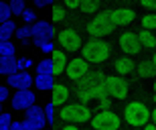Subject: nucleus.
I'll list each match as a JSON object with an SVG mask.
<instances>
[{
  "label": "nucleus",
  "mask_w": 156,
  "mask_h": 130,
  "mask_svg": "<svg viewBox=\"0 0 156 130\" xmlns=\"http://www.w3.org/2000/svg\"><path fill=\"white\" fill-rule=\"evenodd\" d=\"M37 75H53V61L51 59H43L37 65Z\"/></svg>",
  "instance_id": "obj_25"
},
{
  "label": "nucleus",
  "mask_w": 156,
  "mask_h": 130,
  "mask_svg": "<svg viewBox=\"0 0 156 130\" xmlns=\"http://www.w3.org/2000/svg\"><path fill=\"white\" fill-rule=\"evenodd\" d=\"M67 100H69V88L63 85V83H57V85L53 88L51 104L53 106H67Z\"/></svg>",
  "instance_id": "obj_16"
},
{
  "label": "nucleus",
  "mask_w": 156,
  "mask_h": 130,
  "mask_svg": "<svg viewBox=\"0 0 156 130\" xmlns=\"http://www.w3.org/2000/svg\"><path fill=\"white\" fill-rule=\"evenodd\" d=\"M67 77H69L71 81H81V79H85L87 73H89V65L83 57H75V59H71L67 63V69H65Z\"/></svg>",
  "instance_id": "obj_8"
},
{
  "label": "nucleus",
  "mask_w": 156,
  "mask_h": 130,
  "mask_svg": "<svg viewBox=\"0 0 156 130\" xmlns=\"http://www.w3.org/2000/svg\"><path fill=\"white\" fill-rule=\"evenodd\" d=\"M59 116L69 122V124H79V122H87L91 120V110L85 106V104H67V106L61 108Z\"/></svg>",
  "instance_id": "obj_5"
},
{
  "label": "nucleus",
  "mask_w": 156,
  "mask_h": 130,
  "mask_svg": "<svg viewBox=\"0 0 156 130\" xmlns=\"http://www.w3.org/2000/svg\"><path fill=\"white\" fill-rule=\"evenodd\" d=\"M120 116L112 110H99V114L91 118L93 130H120Z\"/></svg>",
  "instance_id": "obj_6"
},
{
  "label": "nucleus",
  "mask_w": 156,
  "mask_h": 130,
  "mask_svg": "<svg viewBox=\"0 0 156 130\" xmlns=\"http://www.w3.org/2000/svg\"><path fill=\"white\" fill-rule=\"evenodd\" d=\"M30 37H33V27H20V29H16L18 41H29Z\"/></svg>",
  "instance_id": "obj_32"
},
{
  "label": "nucleus",
  "mask_w": 156,
  "mask_h": 130,
  "mask_svg": "<svg viewBox=\"0 0 156 130\" xmlns=\"http://www.w3.org/2000/svg\"><path fill=\"white\" fill-rule=\"evenodd\" d=\"M61 130H79V128H77L75 124H67V126H63Z\"/></svg>",
  "instance_id": "obj_43"
},
{
  "label": "nucleus",
  "mask_w": 156,
  "mask_h": 130,
  "mask_svg": "<svg viewBox=\"0 0 156 130\" xmlns=\"http://www.w3.org/2000/svg\"><path fill=\"white\" fill-rule=\"evenodd\" d=\"M12 124H14V122H12V116L10 114H0V130H10L12 128Z\"/></svg>",
  "instance_id": "obj_34"
},
{
  "label": "nucleus",
  "mask_w": 156,
  "mask_h": 130,
  "mask_svg": "<svg viewBox=\"0 0 156 130\" xmlns=\"http://www.w3.org/2000/svg\"><path fill=\"white\" fill-rule=\"evenodd\" d=\"M105 75L104 71H89L85 79L75 83V94L81 100V104H87L91 100H105L108 98V88H105Z\"/></svg>",
  "instance_id": "obj_1"
},
{
  "label": "nucleus",
  "mask_w": 156,
  "mask_h": 130,
  "mask_svg": "<svg viewBox=\"0 0 156 130\" xmlns=\"http://www.w3.org/2000/svg\"><path fill=\"white\" fill-rule=\"evenodd\" d=\"M144 130H156V126H154V124H146Z\"/></svg>",
  "instance_id": "obj_45"
},
{
  "label": "nucleus",
  "mask_w": 156,
  "mask_h": 130,
  "mask_svg": "<svg viewBox=\"0 0 156 130\" xmlns=\"http://www.w3.org/2000/svg\"><path fill=\"white\" fill-rule=\"evenodd\" d=\"M152 65H154V67H156V53L152 55Z\"/></svg>",
  "instance_id": "obj_47"
},
{
  "label": "nucleus",
  "mask_w": 156,
  "mask_h": 130,
  "mask_svg": "<svg viewBox=\"0 0 156 130\" xmlns=\"http://www.w3.org/2000/svg\"><path fill=\"white\" fill-rule=\"evenodd\" d=\"M51 16H53V20H55V23H61V20L65 18V8H63V6L53 4L51 6Z\"/></svg>",
  "instance_id": "obj_31"
},
{
  "label": "nucleus",
  "mask_w": 156,
  "mask_h": 130,
  "mask_svg": "<svg viewBox=\"0 0 156 130\" xmlns=\"http://www.w3.org/2000/svg\"><path fill=\"white\" fill-rule=\"evenodd\" d=\"M45 116H47V122H53L55 120V106H53L51 102L45 106Z\"/></svg>",
  "instance_id": "obj_35"
},
{
  "label": "nucleus",
  "mask_w": 156,
  "mask_h": 130,
  "mask_svg": "<svg viewBox=\"0 0 156 130\" xmlns=\"http://www.w3.org/2000/svg\"><path fill=\"white\" fill-rule=\"evenodd\" d=\"M35 47L41 49L43 53H51L53 55V41H47V39H35Z\"/></svg>",
  "instance_id": "obj_29"
},
{
  "label": "nucleus",
  "mask_w": 156,
  "mask_h": 130,
  "mask_svg": "<svg viewBox=\"0 0 156 130\" xmlns=\"http://www.w3.org/2000/svg\"><path fill=\"white\" fill-rule=\"evenodd\" d=\"M16 35V27H14V23L12 20H8V23L0 24V41H10V37Z\"/></svg>",
  "instance_id": "obj_23"
},
{
  "label": "nucleus",
  "mask_w": 156,
  "mask_h": 130,
  "mask_svg": "<svg viewBox=\"0 0 156 130\" xmlns=\"http://www.w3.org/2000/svg\"><path fill=\"white\" fill-rule=\"evenodd\" d=\"M27 120L30 124H35L37 130H43L47 124V116H45V108H39V106H33L27 110Z\"/></svg>",
  "instance_id": "obj_15"
},
{
  "label": "nucleus",
  "mask_w": 156,
  "mask_h": 130,
  "mask_svg": "<svg viewBox=\"0 0 156 130\" xmlns=\"http://www.w3.org/2000/svg\"><path fill=\"white\" fill-rule=\"evenodd\" d=\"M134 10L132 8H126V6H122V8H114L110 10V18L112 23L116 24V27H124V24H130L134 20Z\"/></svg>",
  "instance_id": "obj_13"
},
{
  "label": "nucleus",
  "mask_w": 156,
  "mask_h": 130,
  "mask_svg": "<svg viewBox=\"0 0 156 130\" xmlns=\"http://www.w3.org/2000/svg\"><path fill=\"white\" fill-rule=\"evenodd\" d=\"M20 130H37V126L30 124L29 120H24V122H20Z\"/></svg>",
  "instance_id": "obj_39"
},
{
  "label": "nucleus",
  "mask_w": 156,
  "mask_h": 130,
  "mask_svg": "<svg viewBox=\"0 0 156 130\" xmlns=\"http://www.w3.org/2000/svg\"><path fill=\"white\" fill-rule=\"evenodd\" d=\"M114 29H116V24L112 23L110 18V12H99V14H95V16L87 23V33L91 37H108L114 33Z\"/></svg>",
  "instance_id": "obj_4"
},
{
  "label": "nucleus",
  "mask_w": 156,
  "mask_h": 130,
  "mask_svg": "<svg viewBox=\"0 0 156 130\" xmlns=\"http://www.w3.org/2000/svg\"><path fill=\"white\" fill-rule=\"evenodd\" d=\"M110 43L101 41V39H91L89 43H85V47H81V55L87 63H104L110 57Z\"/></svg>",
  "instance_id": "obj_2"
},
{
  "label": "nucleus",
  "mask_w": 156,
  "mask_h": 130,
  "mask_svg": "<svg viewBox=\"0 0 156 130\" xmlns=\"http://www.w3.org/2000/svg\"><path fill=\"white\" fill-rule=\"evenodd\" d=\"M53 75H61V73H65V69H67V57H65V53L61 51V49H55L53 51Z\"/></svg>",
  "instance_id": "obj_17"
},
{
  "label": "nucleus",
  "mask_w": 156,
  "mask_h": 130,
  "mask_svg": "<svg viewBox=\"0 0 156 130\" xmlns=\"http://www.w3.org/2000/svg\"><path fill=\"white\" fill-rule=\"evenodd\" d=\"M51 130H55V128H51Z\"/></svg>",
  "instance_id": "obj_51"
},
{
  "label": "nucleus",
  "mask_w": 156,
  "mask_h": 130,
  "mask_svg": "<svg viewBox=\"0 0 156 130\" xmlns=\"http://www.w3.org/2000/svg\"><path fill=\"white\" fill-rule=\"evenodd\" d=\"M8 83L16 92H23V89H30V85L35 83V79H33V75H30L29 71H16L14 75L8 77Z\"/></svg>",
  "instance_id": "obj_11"
},
{
  "label": "nucleus",
  "mask_w": 156,
  "mask_h": 130,
  "mask_svg": "<svg viewBox=\"0 0 156 130\" xmlns=\"http://www.w3.org/2000/svg\"><path fill=\"white\" fill-rule=\"evenodd\" d=\"M150 110L146 108V104L142 102H130L124 108V118L130 126H146L150 120Z\"/></svg>",
  "instance_id": "obj_3"
},
{
  "label": "nucleus",
  "mask_w": 156,
  "mask_h": 130,
  "mask_svg": "<svg viewBox=\"0 0 156 130\" xmlns=\"http://www.w3.org/2000/svg\"><path fill=\"white\" fill-rule=\"evenodd\" d=\"M14 45L10 41H0V57H14Z\"/></svg>",
  "instance_id": "obj_27"
},
{
  "label": "nucleus",
  "mask_w": 156,
  "mask_h": 130,
  "mask_svg": "<svg viewBox=\"0 0 156 130\" xmlns=\"http://www.w3.org/2000/svg\"><path fill=\"white\" fill-rule=\"evenodd\" d=\"M120 49L126 55H138L140 51H142L140 41H138V35H136V33H132V31L122 33V35H120Z\"/></svg>",
  "instance_id": "obj_10"
},
{
  "label": "nucleus",
  "mask_w": 156,
  "mask_h": 130,
  "mask_svg": "<svg viewBox=\"0 0 156 130\" xmlns=\"http://www.w3.org/2000/svg\"><path fill=\"white\" fill-rule=\"evenodd\" d=\"M6 98H8V89H6L4 85H0V104H2Z\"/></svg>",
  "instance_id": "obj_40"
},
{
  "label": "nucleus",
  "mask_w": 156,
  "mask_h": 130,
  "mask_svg": "<svg viewBox=\"0 0 156 130\" xmlns=\"http://www.w3.org/2000/svg\"><path fill=\"white\" fill-rule=\"evenodd\" d=\"M35 83H37V89H41V92H53V88L57 85L53 81V75H37Z\"/></svg>",
  "instance_id": "obj_21"
},
{
  "label": "nucleus",
  "mask_w": 156,
  "mask_h": 130,
  "mask_svg": "<svg viewBox=\"0 0 156 130\" xmlns=\"http://www.w3.org/2000/svg\"><path fill=\"white\" fill-rule=\"evenodd\" d=\"M53 35H55V29H53L51 23L47 20H37L33 24V39H47V41H53Z\"/></svg>",
  "instance_id": "obj_14"
},
{
  "label": "nucleus",
  "mask_w": 156,
  "mask_h": 130,
  "mask_svg": "<svg viewBox=\"0 0 156 130\" xmlns=\"http://www.w3.org/2000/svg\"><path fill=\"white\" fill-rule=\"evenodd\" d=\"M142 29L150 31V33L156 29V12H148V14L142 16Z\"/></svg>",
  "instance_id": "obj_26"
},
{
  "label": "nucleus",
  "mask_w": 156,
  "mask_h": 130,
  "mask_svg": "<svg viewBox=\"0 0 156 130\" xmlns=\"http://www.w3.org/2000/svg\"><path fill=\"white\" fill-rule=\"evenodd\" d=\"M0 114H2V110H0Z\"/></svg>",
  "instance_id": "obj_50"
},
{
  "label": "nucleus",
  "mask_w": 156,
  "mask_h": 130,
  "mask_svg": "<svg viewBox=\"0 0 156 130\" xmlns=\"http://www.w3.org/2000/svg\"><path fill=\"white\" fill-rule=\"evenodd\" d=\"M99 2L98 0H85V2H81V8L79 10H83L85 14H99Z\"/></svg>",
  "instance_id": "obj_24"
},
{
  "label": "nucleus",
  "mask_w": 156,
  "mask_h": 130,
  "mask_svg": "<svg viewBox=\"0 0 156 130\" xmlns=\"http://www.w3.org/2000/svg\"><path fill=\"white\" fill-rule=\"evenodd\" d=\"M23 18L27 20V23H37V14H35V10H30V8H27V10H24Z\"/></svg>",
  "instance_id": "obj_37"
},
{
  "label": "nucleus",
  "mask_w": 156,
  "mask_h": 130,
  "mask_svg": "<svg viewBox=\"0 0 156 130\" xmlns=\"http://www.w3.org/2000/svg\"><path fill=\"white\" fill-rule=\"evenodd\" d=\"M63 8L65 10H75V8H81V2L79 0H65Z\"/></svg>",
  "instance_id": "obj_36"
},
{
  "label": "nucleus",
  "mask_w": 156,
  "mask_h": 130,
  "mask_svg": "<svg viewBox=\"0 0 156 130\" xmlns=\"http://www.w3.org/2000/svg\"><path fill=\"white\" fill-rule=\"evenodd\" d=\"M59 45L67 51H81V37L75 29H63L59 31Z\"/></svg>",
  "instance_id": "obj_9"
},
{
  "label": "nucleus",
  "mask_w": 156,
  "mask_h": 130,
  "mask_svg": "<svg viewBox=\"0 0 156 130\" xmlns=\"http://www.w3.org/2000/svg\"><path fill=\"white\" fill-rule=\"evenodd\" d=\"M99 110H110V100H108V98L99 102Z\"/></svg>",
  "instance_id": "obj_42"
},
{
  "label": "nucleus",
  "mask_w": 156,
  "mask_h": 130,
  "mask_svg": "<svg viewBox=\"0 0 156 130\" xmlns=\"http://www.w3.org/2000/svg\"><path fill=\"white\" fill-rule=\"evenodd\" d=\"M140 6H144L146 10H154L156 12V0H142Z\"/></svg>",
  "instance_id": "obj_38"
},
{
  "label": "nucleus",
  "mask_w": 156,
  "mask_h": 130,
  "mask_svg": "<svg viewBox=\"0 0 156 130\" xmlns=\"http://www.w3.org/2000/svg\"><path fill=\"white\" fill-rule=\"evenodd\" d=\"M35 6L37 8H47V6H53L51 2H45V0H35Z\"/></svg>",
  "instance_id": "obj_41"
},
{
  "label": "nucleus",
  "mask_w": 156,
  "mask_h": 130,
  "mask_svg": "<svg viewBox=\"0 0 156 130\" xmlns=\"http://www.w3.org/2000/svg\"><path fill=\"white\" fill-rule=\"evenodd\" d=\"M136 71H138L140 77H154L156 67L152 65V61H140V63L136 65Z\"/></svg>",
  "instance_id": "obj_22"
},
{
  "label": "nucleus",
  "mask_w": 156,
  "mask_h": 130,
  "mask_svg": "<svg viewBox=\"0 0 156 130\" xmlns=\"http://www.w3.org/2000/svg\"><path fill=\"white\" fill-rule=\"evenodd\" d=\"M24 10H27L24 0H14V2H10V12H12V16H23Z\"/></svg>",
  "instance_id": "obj_28"
},
{
  "label": "nucleus",
  "mask_w": 156,
  "mask_h": 130,
  "mask_svg": "<svg viewBox=\"0 0 156 130\" xmlns=\"http://www.w3.org/2000/svg\"><path fill=\"white\" fill-rule=\"evenodd\" d=\"M154 96H156V81H154Z\"/></svg>",
  "instance_id": "obj_48"
},
{
  "label": "nucleus",
  "mask_w": 156,
  "mask_h": 130,
  "mask_svg": "<svg viewBox=\"0 0 156 130\" xmlns=\"http://www.w3.org/2000/svg\"><path fill=\"white\" fill-rule=\"evenodd\" d=\"M33 67V59L30 57H20L16 59V71H29Z\"/></svg>",
  "instance_id": "obj_33"
},
{
  "label": "nucleus",
  "mask_w": 156,
  "mask_h": 130,
  "mask_svg": "<svg viewBox=\"0 0 156 130\" xmlns=\"http://www.w3.org/2000/svg\"><path fill=\"white\" fill-rule=\"evenodd\" d=\"M150 116H152V120H154V126H156V108L152 110V114H150Z\"/></svg>",
  "instance_id": "obj_46"
},
{
  "label": "nucleus",
  "mask_w": 156,
  "mask_h": 130,
  "mask_svg": "<svg viewBox=\"0 0 156 130\" xmlns=\"http://www.w3.org/2000/svg\"><path fill=\"white\" fill-rule=\"evenodd\" d=\"M138 41H140V47L142 49H154L156 47V37L152 35L150 31H140L138 33Z\"/></svg>",
  "instance_id": "obj_20"
},
{
  "label": "nucleus",
  "mask_w": 156,
  "mask_h": 130,
  "mask_svg": "<svg viewBox=\"0 0 156 130\" xmlns=\"http://www.w3.org/2000/svg\"><path fill=\"white\" fill-rule=\"evenodd\" d=\"M105 88H108V96L112 98H118V100H124L130 92V85L122 75H108L105 79Z\"/></svg>",
  "instance_id": "obj_7"
},
{
  "label": "nucleus",
  "mask_w": 156,
  "mask_h": 130,
  "mask_svg": "<svg viewBox=\"0 0 156 130\" xmlns=\"http://www.w3.org/2000/svg\"><path fill=\"white\" fill-rule=\"evenodd\" d=\"M16 73V59L14 57H0V75H14Z\"/></svg>",
  "instance_id": "obj_19"
},
{
  "label": "nucleus",
  "mask_w": 156,
  "mask_h": 130,
  "mask_svg": "<svg viewBox=\"0 0 156 130\" xmlns=\"http://www.w3.org/2000/svg\"><path fill=\"white\" fill-rule=\"evenodd\" d=\"M154 102H156V96H154Z\"/></svg>",
  "instance_id": "obj_49"
},
{
  "label": "nucleus",
  "mask_w": 156,
  "mask_h": 130,
  "mask_svg": "<svg viewBox=\"0 0 156 130\" xmlns=\"http://www.w3.org/2000/svg\"><path fill=\"white\" fill-rule=\"evenodd\" d=\"M10 130H20V122H14V124H12V128Z\"/></svg>",
  "instance_id": "obj_44"
},
{
  "label": "nucleus",
  "mask_w": 156,
  "mask_h": 130,
  "mask_svg": "<svg viewBox=\"0 0 156 130\" xmlns=\"http://www.w3.org/2000/svg\"><path fill=\"white\" fill-rule=\"evenodd\" d=\"M12 16V12H10V4H6V2H0V24H4L8 23Z\"/></svg>",
  "instance_id": "obj_30"
},
{
  "label": "nucleus",
  "mask_w": 156,
  "mask_h": 130,
  "mask_svg": "<svg viewBox=\"0 0 156 130\" xmlns=\"http://www.w3.org/2000/svg\"><path fill=\"white\" fill-rule=\"evenodd\" d=\"M134 59L130 57H120V59L114 61V69L118 71V75H126V73H132L134 71Z\"/></svg>",
  "instance_id": "obj_18"
},
{
  "label": "nucleus",
  "mask_w": 156,
  "mask_h": 130,
  "mask_svg": "<svg viewBox=\"0 0 156 130\" xmlns=\"http://www.w3.org/2000/svg\"><path fill=\"white\" fill-rule=\"evenodd\" d=\"M35 94L30 89H23V92H16L14 98H12V106L14 110H29V108L35 106Z\"/></svg>",
  "instance_id": "obj_12"
}]
</instances>
